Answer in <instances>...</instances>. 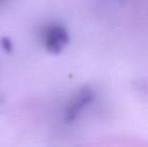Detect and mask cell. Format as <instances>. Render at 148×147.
<instances>
[{"label":"cell","mask_w":148,"mask_h":147,"mask_svg":"<svg viewBox=\"0 0 148 147\" xmlns=\"http://www.w3.org/2000/svg\"><path fill=\"white\" fill-rule=\"evenodd\" d=\"M45 46L51 53H59L70 41L68 30L60 24H53L45 32Z\"/></svg>","instance_id":"obj_1"},{"label":"cell","mask_w":148,"mask_h":147,"mask_svg":"<svg viewBox=\"0 0 148 147\" xmlns=\"http://www.w3.org/2000/svg\"><path fill=\"white\" fill-rule=\"evenodd\" d=\"M94 99V93L92 89L85 87L81 89L76 95L72 98L70 103L68 104L64 113V119L66 122L71 123L75 121L81 112L84 110Z\"/></svg>","instance_id":"obj_2"}]
</instances>
